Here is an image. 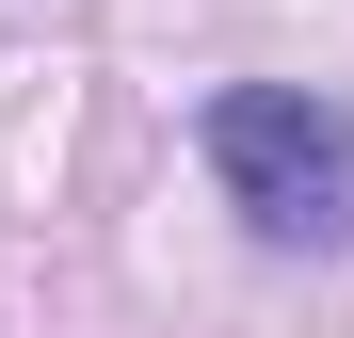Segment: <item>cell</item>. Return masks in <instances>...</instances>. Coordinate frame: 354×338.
I'll list each match as a JSON object with an SVG mask.
<instances>
[{
    "label": "cell",
    "mask_w": 354,
    "mask_h": 338,
    "mask_svg": "<svg viewBox=\"0 0 354 338\" xmlns=\"http://www.w3.org/2000/svg\"><path fill=\"white\" fill-rule=\"evenodd\" d=\"M209 178L258 242H354V113L338 97H290V81H242L209 113Z\"/></svg>",
    "instance_id": "1"
}]
</instances>
